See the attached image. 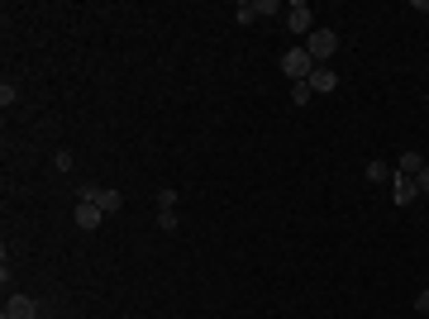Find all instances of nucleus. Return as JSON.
I'll use <instances>...</instances> for the list:
<instances>
[{"label":"nucleus","mask_w":429,"mask_h":319,"mask_svg":"<svg viewBox=\"0 0 429 319\" xmlns=\"http://www.w3.org/2000/svg\"><path fill=\"white\" fill-rule=\"evenodd\" d=\"M124 319H129V315H124Z\"/></svg>","instance_id":"obj_21"},{"label":"nucleus","mask_w":429,"mask_h":319,"mask_svg":"<svg viewBox=\"0 0 429 319\" xmlns=\"http://www.w3.org/2000/svg\"><path fill=\"white\" fill-rule=\"evenodd\" d=\"M158 210H177V191H172V186L158 191Z\"/></svg>","instance_id":"obj_13"},{"label":"nucleus","mask_w":429,"mask_h":319,"mask_svg":"<svg viewBox=\"0 0 429 319\" xmlns=\"http://www.w3.org/2000/svg\"><path fill=\"white\" fill-rule=\"evenodd\" d=\"M101 191H106V186H91V181H86V186L77 191V201H101Z\"/></svg>","instance_id":"obj_15"},{"label":"nucleus","mask_w":429,"mask_h":319,"mask_svg":"<svg viewBox=\"0 0 429 319\" xmlns=\"http://www.w3.org/2000/svg\"><path fill=\"white\" fill-rule=\"evenodd\" d=\"M158 224H162V229L172 233V229H177V210H158Z\"/></svg>","instance_id":"obj_16"},{"label":"nucleus","mask_w":429,"mask_h":319,"mask_svg":"<svg viewBox=\"0 0 429 319\" xmlns=\"http://www.w3.org/2000/svg\"><path fill=\"white\" fill-rule=\"evenodd\" d=\"M415 310H420V315H429V291H420V296H415Z\"/></svg>","instance_id":"obj_18"},{"label":"nucleus","mask_w":429,"mask_h":319,"mask_svg":"<svg viewBox=\"0 0 429 319\" xmlns=\"http://www.w3.org/2000/svg\"><path fill=\"white\" fill-rule=\"evenodd\" d=\"M415 186H420V196H429V167L420 172V177H415Z\"/></svg>","instance_id":"obj_19"},{"label":"nucleus","mask_w":429,"mask_h":319,"mask_svg":"<svg viewBox=\"0 0 429 319\" xmlns=\"http://www.w3.org/2000/svg\"><path fill=\"white\" fill-rule=\"evenodd\" d=\"M415 196H420L415 177H401V172H396V177H391V201H396V205H410Z\"/></svg>","instance_id":"obj_4"},{"label":"nucleus","mask_w":429,"mask_h":319,"mask_svg":"<svg viewBox=\"0 0 429 319\" xmlns=\"http://www.w3.org/2000/svg\"><path fill=\"white\" fill-rule=\"evenodd\" d=\"M387 177H396V167H387L382 157H372L367 162V181H387Z\"/></svg>","instance_id":"obj_10"},{"label":"nucleus","mask_w":429,"mask_h":319,"mask_svg":"<svg viewBox=\"0 0 429 319\" xmlns=\"http://www.w3.org/2000/svg\"><path fill=\"white\" fill-rule=\"evenodd\" d=\"M310 91H315V96L339 91V72H334V67H315V72H310Z\"/></svg>","instance_id":"obj_7"},{"label":"nucleus","mask_w":429,"mask_h":319,"mask_svg":"<svg viewBox=\"0 0 429 319\" xmlns=\"http://www.w3.org/2000/svg\"><path fill=\"white\" fill-rule=\"evenodd\" d=\"M14 101H19V91H14V81H5V86H0V105L10 110V105H14Z\"/></svg>","instance_id":"obj_14"},{"label":"nucleus","mask_w":429,"mask_h":319,"mask_svg":"<svg viewBox=\"0 0 429 319\" xmlns=\"http://www.w3.org/2000/svg\"><path fill=\"white\" fill-rule=\"evenodd\" d=\"M96 205H101V210H106V214H114V210H124V196H119V191H114V186H106V191H101V201H96Z\"/></svg>","instance_id":"obj_9"},{"label":"nucleus","mask_w":429,"mask_h":319,"mask_svg":"<svg viewBox=\"0 0 429 319\" xmlns=\"http://www.w3.org/2000/svg\"><path fill=\"white\" fill-rule=\"evenodd\" d=\"M415 10H420V14H429V0H415Z\"/></svg>","instance_id":"obj_20"},{"label":"nucleus","mask_w":429,"mask_h":319,"mask_svg":"<svg viewBox=\"0 0 429 319\" xmlns=\"http://www.w3.org/2000/svg\"><path fill=\"white\" fill-rule=\"evenodd\" d=\"M72 219H77L82 229H101V219H106V210H101L96 201H77V210H72Z\"/></svg>","instance_id":"obj_5"},{"label":"nucleus","mask_w":429,"mask_h":319,"mask_svg":"<svg viewBox=\"0 0 429 319\" xmlns=\"http://www.w3.org/2000/svg\"><path fill=\"white\" fill-rule=\"evenodd\" d=\"M286 29H291V34H306V38H310V29H315V19H310V5H306V0H296V5H286Z\"/></svg>","instance_id":"obj_3"},{"label":"nucleus","mask_w":429,"mask_h":319,"mask_svg":"<svg viewBox=\"0 0 429 319\" xmlns=\"http://www.w3.org/2000/svg\"><path fill=\"white\" fill-rule=\"evenodd\" d=\"M425 167H429V162L415 153V148H406V153H401V162H396V172H401V177H420Z\"/></svg>","instance_id":"obj_8"},{"label":"nucleus","mask_w":429,"mask_h":319,"mask_svg":"<svg viewBox=\"0 0 429 319\" xmlns=\"http://www.w3.org/2000/svg\"><path fill=\"white\" fill-rule=\"evenodd\" d=\"M53 167H58V172H72V153H67V148H62V153H58V157H53Z\"/></svg>","instance_id":"obj_17"},{"label":"nucleus","mask_w":429,"mask_h":319,"mask_svg":"<svg viewBox=\"0 0 429 319\" xmlns=\"http://www.w3.org/2000/svg\"><path fill=\"white\" fill-rule=\"evenodd\" d=\"M306 53L315 58V67H324V62L339 53V34H334V29H310V43H306Z\"/></svg>","instance_id":"obj_1"},{"label":"nucleus","mask_w":429,"mask_h":319,"mask_svg":"<svg viewBox=\"0 0 429 319\" xmlns=\"http://www.w3.org/2000/svg\"><path fill=\"white\" fill-rule=\"evenodd\" d=\"M282 72H286L291 81H310V72H315V58H310L306 48H291V53H282Z\"/></svg>","instance_id":"obj_2"},{"label":"nucleus","mask_w":429,"mask_h":319,"mask_svg":"<svg viewBox=\"0 0 429 319\" xmlns=\"http://www.w3.org/2000/svg\"><path fill=\"white\" fill-rule=\"evenodd\" d=\"M291 101L306 105V101H310V81H291Z\"/></svg>","instance_id":"obj_12"},{"label":"nucleus","mask_w":429,"mask_h":319,"mask_svg":"<svg viewBox=\"0 0 429 319\" xmlns=\"http://www.w3.org/2000/svg\"><path fill=\"white\" fill-rule=\"evenodd\" d=\"M234 19H238V24H253V19H258V5L238 0V5H234Z\"/></svg>","instance_id":"obj_11"},{"label":"nucleus","mask_w":429,"mask_h":319,"mask_svg":"<svg viewBox=\"0 0 429 319\" xmlns=\"http://www.w3.org/2000/svg\"><path fill=\"white\" fill-rule=\"evenodd\" d=\"M5 319H38L34 296H10V301H5Z\"/></svg>","instance_id":"obj_6"}]
</instances>
